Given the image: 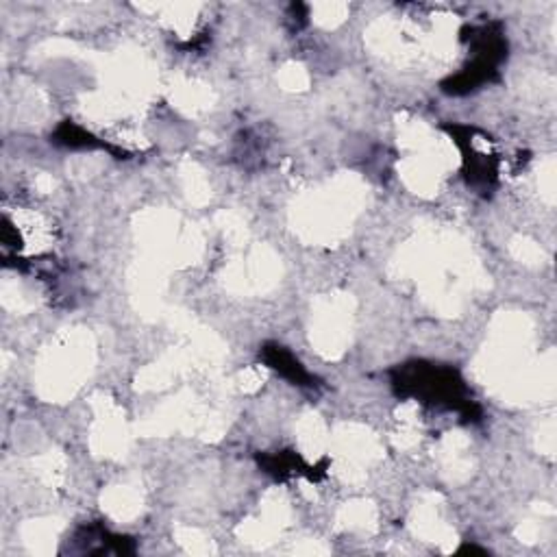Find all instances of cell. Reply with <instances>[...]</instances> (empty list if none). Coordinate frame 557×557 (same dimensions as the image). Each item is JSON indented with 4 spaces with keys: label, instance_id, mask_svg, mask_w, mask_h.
I'll use <instances>...</instances> for the list:
<instances>
[{
    "label": "cell",
    "instance_id": "1",
    "mask_svg": "<svg viewBox=\"0 0 557 557\" xmlns=\"http://www.w3.org/2000/svg\"><path fill=\"white\" fill-rule=\"evenodd\" d=\"M272 364H274V368L278 370V372H283V375H287V377H292L294 381H303V379H305V372H303V368L300 366L289 357V355H285L283 351H272Z\"/></svg>",
    "mask_w": 557,
    "mask_h": 557
}]
</instances>
